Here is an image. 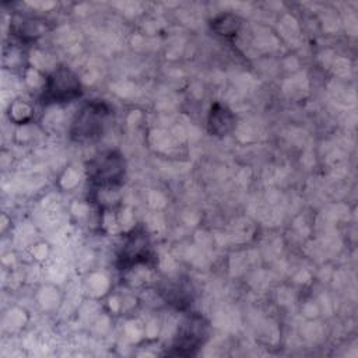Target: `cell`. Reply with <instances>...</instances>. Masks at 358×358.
Segmentation results:
<instances>
[{
  "label": "cell",
  "instance_id": "obj_2",
  "mask_svg": "<svg viewBox=\"0 0 358 358\" xmlns=\"http://www.w3.org/2000/svg\"><path fill=\"white\" fill-rule=\"evenodd\" d=\"M81 94L83 88L77 74L69 67L60 66L46 77L41 101L45 105L67 103L80 98Z\"/></svg>",
  "mask_w": 358,
  "mask_h": 358
},
{
  "label": "cell",
  "instance_id": "obj_4",
  "mask_svg": "<svg viewBox=\"0 0 358 358\" xmlns=\"http://www.w3.org/2000/svg\"><path fill=\"white\" fill-rule=\"evenodd\" d=\"M208 338V323L197 313L189 315L178 327L172 341V355H193Z\"/></svg>",
  "mask_w": 358,
  "mask_h": 358
},
{
  "label": "cell",
  "instance_id": "obj_5",
  "mask_svg": "<svg viewBox=\"0 0 358 358\" xmlns=\"http://www.w3.org/2000/svg\"><path fill=\"white\" fill-rule=\"evenodd\" d=\"M152 257L150 238L143 229H133L124 239L117 256L120 270H129L133 266L147 263Z\"/></svg>",
  "mask_w": 358,
  "mask_h": 358
},
{
  "label": "cell",
  "instance_id": "obj_7",
  "mask_svg": "<svg viewBox=\"0 0 358 358\" xmlns=\"http://www.w3.org/2000/svg\"><path fill=\"white\" fill-rule=\"evenodd\" d=\"M239 25H241V20L234 14H221L211 24L213 29L222 36H229L236 34Z\"/></svg>",
  "mask_w": 358,
  "mask_h": 358
},
{
  "label": "cell",
  "instance_id": "obj_1",
  "mask_svg": "<svg viewBox=\"0 0 358 358\" xmlns=\"http://www.w3.org/2000/svg\"><path fill=\"white\" fill-rule=\"evenodd\" d=\"M113 110L105 101H90L80 108L71 120L70 137L77 143L101 138L112 122Z\"/></svg>",
  "mask_w": 358,
  "mask_h": 358
},
{
  "label": "cell",
  "instance_id": "obj_3",
  "mask_svg": "<svg viewBox=\"0 0 358 358\" xmlns=\"http://www.w3.org/2000/svg\"><path fill=\"white\" fill-rule=\"evenodd\" d=\"M88 179L101 189H112L123 182L126 173V162L117 151H105L94 157L88 162Z\"/></svg>",
  "mask_w": 358,
  "mask_h": 358
},
{
  "label": "cell",
  "instance_id": "obj_6",
  "mask_svg": "<svg viewBox=\"0 0 358 358\" xmlns=\"http://www.w3.org/2000/svg\"><path fill=\"white\" fill-rule=\"evenodd\" d=\"M235 126L234 113L221 103H214L208 115V130L214 136H225Z\"/></svg>",
  "mask_w": 358,
  "mask_h": 358
}]
</instances>
